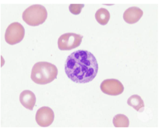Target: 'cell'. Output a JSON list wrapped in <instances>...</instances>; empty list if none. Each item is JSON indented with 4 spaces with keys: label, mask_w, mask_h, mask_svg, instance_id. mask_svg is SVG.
Segmentation results:
<instances>
[{
    "label": "cell",
    "mask_w": 160,
    "mask_h": 128,
    "mask_svg": "<svg viewBox=\"0 0 160 128\" xmlns=\"http://www.w3.org/2000/svg\"><path fill=\"white\" fill-rule=\"evenodd\" d=\"M98 71V64L92 53L79 50L68 57L65 72L69 79L77 84H87L93 81Z\"/></svg>",
    "instance_id": "1"
},
{
    "label": "cell",
    "mask_w": 160,
    "mask_h": 128,
    "mask_svg": "<svg viewBox=\"0 0 160 128\" xmlns=\"http://www.w3.org/2000/svg\"><path fill=\"white\" fill-rule=\"evenodd\" d=\"M58 69L55 65L46 61H40L34 65L31 79L37 84L46 85L57 77Z\"/></svg>",
    "instance_id": "2"
},
{
    "label": "cell",
    "mask_w": 160,
    "mask_h": 128,
    "mask_svg": "<svg viewBox=\"0 0 160 128\" xmlns=\"http://www.w3.org/2000/svg\"><path fill=\"white\" fill-rule=\"evenodd\" d=\"M48 17V12L44 6L39 4L32 5L24 10L22 19L28 25L37 26L43 23Z\"/></svg>",
    "instance_id": "3"
},
{
    "label": "cell",
    "mask_w": 160,
    "mask_h": 128,
    "mask_svg": "<svg viewBox=\"0 0 160 128\" xmlns=\"http://www.w3.org/2000/svg\"><path fill=\"white\" fill-rule=\"evenodd\" d=\"M25 36V29L19 22H14L7 28L5 33V40L10 45L20 43Z\"/></svg>",
    "instance_id": "4"
},
{
    "label": "cell",
    "mask_w": 160,
    "mask_h": 128,
    "mask_svg": "<svg viewBox=\"0 0 160 128\" xmlns=\"http://www.w3.org/2000/svg\"><path fill=\"white\" fill-rule=\"evenodd\" d=\"M82 36L76 33H65L58 38V46L61 50H71L81 45Z\"/></svg>",
    "instance_id": "5"
},
{
    "label": "cell",
    "mask_w": 160,
    "mask_h": 128,
    "mask_svg": "<svg viewBox=\"0 0 160 128\" xmlns=\"http://www.w3.org/2000/svg\"><path fill=\"white\" fill-rule=\"evenodd\" d=\"M122 84L117 79H106L100 84V90L107 95L118 96L124 92Z\"/></svg>",
    "instance_id": "6"
},
{
    "label": "cell",
    "mask_w": 160,
    "mask_h": 128,
    "mask_svg": "<svg viewBox=\"0 0 160 128\" xmlns=\"http://www.w3.org/2000/svg\"><path fill=\"white\" fill-rule=\"evenodd\" d=\"M54 119L53 110L49 107H42L36 114V121L41 127H46L52 125Z\"/></svg>",
    "instance_id": "7"
},
{
    "label": "cell",
    "mask_w": 160,
    "mask_h": 128,
    "mask_svg": "<svg viewBox=\"0 0 160 128\" xmlns=\"http://www.w3.org/2000/svg\"><path fill=\"white\" fill-rule=\"evenodd\" d=\"M142 16H143V11L138 7L133 6L128 8L124 13L123 18L127 23L133 24L137 23Z\"/></svg>",
    "instance_id": "8"
},
{
    "label": "cell",
    "mask_w": 160,
    "mask_h": 128,
    "mask_svg": "<svg viewBox=\"0 0 160 128\" xmlns=\"http://www.w3.org/2000/svg\"><path fill=\"white\" fill-rule=\"evenodd\" d=\"M19 101L22 105L28 110H32L36 104V96L30 90L23 91L19 96Z\"/></svg>",
    "instance_id": "9"
},
{
    "label": "cell",
    "mask_w": 160,
    "mask_h": 128,
    "mask_svg": "<svg viewBox=\"0 0 160 128\" xmlns=\"http://www.w3.org/2000/svg\"><path fill=\"white\" fill-rule=\"evenodd\" d=\"M127 104L138 112H143L144 103L142 99L138 95H133L128 99Z\"/></svg>",
    "instance_id": "10"
},
{
    "label": "cell",
    "mask_w": 160,
    "mask_h": 128,
    "mask_svg": "<svg viewBox=\"0 0 160 128\" xmlns=\"http://www.w3.org/2000/svg\"><path fill=\"white\" fill-rule=\"evenodd\" d=\"M95 17L100 25L105 26L108 23L110 19V13L108 10L102 8L97 10Z\"/></svg>",
    "instance_id": "11"
},
{
    "label": "cell",
    "mask_w": 160,
    "mask_h": 128,
    "mask_svg": "<svg viewBox=\"0 0 160 128\" xmlns=\"http://www.w3.org/2000/svg\"><path fill=\"white\" fill-rule=\"evenodd\" d=\"M113 123L116 127H128L129 126V120L124 115H117L113 117Z\"/></svg>",
    "instance_id": "12"
},
{
    "label": "cell",
    "mask_w": 160,
    "mask_h": 128,
    "mask_svg": "<svg viewBox=\"0 0 160 128\" xmlns=\"http://www.w3.org/2000/svg\"><path fill=\"white\" fill-rule=\"evenodd\" d=\"M84 7V4H70L69 5V11L73 15H79Z\"/></svg>",
    "instance_id": "13"
}]
</instances>
